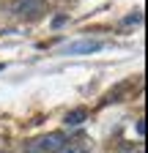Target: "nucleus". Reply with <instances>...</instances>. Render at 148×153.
<instances>
[{
  "label": "nucleus",
  "mask_w": 148,
  "mask_h": 153,
  "mask_svg": "<svg viewBox=\"0 0 148 153\" xmlns=\"http://www.w3.org/2000/svg\"><path fill=\"white\" fill-rule=\"evenodd\" d=\"M47 11L44 0H8V14L19 16V19H36Z\"/></svg>",
  "instance_id": "1"
},
{
  "label": "nucleus",
  "mask_w": 148,
  "mask_h": 153,
  "mask_svg": "<svg viewBox=\"0 0 148 153\" xmlns=\"http://www.w3.org/2000/svg\"><path fill=\"white\" fill-rule=\"evenodd\" d=\"M63 145H66V134L63 131H49V134H44V137H39L30 148L36 153H58Z\"/></svg>",
  "instance_id": "2"
},
{
  "label": "nucleus",
  "mask_w": 148,
  "mask_h": 153,
  "mask_svg": "<svg viewBox=\"0 0 148 153\" xmlns=\"http://www.w3.org/2000/svg\"><path fill=\"white\" fill-rule=\"evenodd\" d=\"M58 153H90V145L88 140H66V145Z\"/></svg>",
  "instance_id": "3"
},
{
  "label": "nucleus",
  "mask_w": 148,
  "mask_h": 153,
  "mask_svg": "<svg viewBox=\"0 0 148 153\" xmlns=\"http://www.w3.org/2000/svg\"><path fill=\"white\" fill-rule=\"evenodd\" d=\"M99 49H102L99 41H80V44H71L66 52L69 55H80V52H99Z\"/></svg>",
  "instance_id": "4"
},
{
  "label": "nucleus",
  "mask_w": 148,
  "mask_h": 153,
  "mask_svg": "<svg viewBox=\"0 0 148 153\" xmlns=\"http://www.w3.org/2000/svg\"><path fill=\"white\" fill-rule=\"evenodd\" d=\"M85 118H88V109L77 107V109H71V112H66V118H63V123H66V126H80V123H82Z\"/></svg>",
  "instance_id": "5"
},
{
  "label": "nucleus",
  "mask_w": 148,
  "mask_h": 153,
  "mask_svg": "<svg viewBox=\"0 0 148 153\" xmlns=\"http://www.w3.org/2000/svg\"><path fill=\"white\" fill-rule=\"evenodd\" d=\"M132 22H143V14L137 11V14H129L126 19H123V25H132Z\"/></svg>",
  "instance_id": "6"
},
{
  "label": "nucleus",
  "mask_w": 148,
  "mask_h": 153,
  "mask_svg": "<svg viewBox=\"0 0 148 153\" xmlns=\"http://www.w3.org/2000/svg\"><path fill=\"white\" fill-rule=\"evenodd\" d=\"M137 134H140V137H145V120H137Z\"/></svg>",
  "instance_id": "7"
},
{
  "label": "nucleus",
  "mask_w": 148,
  "mask_h": 153,
  "mask_svg": "<svg viewBox=\"0 0 148 153\" xmlns=\"http://www.w3.org/2000/svg\"><path fill=\"white\" fill-rule=\"evenodd\" d=\"M25 153H36V150H33V148H28V150H25Z\"/></svg>",
  "instance_id": "8"
},
{
  "label": "nucleus",
  "mask_w": 148,
  "mask_h": 153,
  "mask_svg": "<svg viewBox=\"0 0 148 153\" xmlns=\"http://www.w3.org/2000/svg\"><path fill=\"white\" fill-rule=\"evenodd\" d=\"M137 153H143V148H137Z\"/></svg>",
  "instance_id": "9"
},
{
  "label": "nucleus",
  "mask_w": 148,
  "mask_h": 153,
  "mask_svg": "<svg viewBox=\"0 0 148 153\" xmlns=\"http://www.w3.org/2000/svg\"><path fill=\"white\" fill-rule=\"evenodd\" d=\"M0 71H3V63H0Z\"/></svg>",
  "instance_id": "10"
},
{
  "label": "nucleus",
  "mask_w": 148,
  "mask_h": 153,
  "mask_svg": "<svg viewBox=\"0 0 148 153\" xmlns=\"http://www.w3.org/2000/svg\"><path fill=\"white\" fill-rule=\"evenodd\" d=\"M0 153H8V150H0Z\"/></svg>",
  "instance_id": "11"
}]
</instances>
